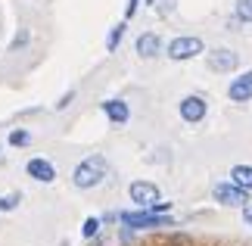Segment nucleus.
<instances>
[{
	"label": "nucleus",
	"mask_w": 252,
	"mask_h": 246,
	"mask_svg": "<svg viewBox=\"0 0 252 246\" xmlns=\"http://www.w3.org/2000/svg\"><path fill=\"white\" fill-rule=\"evenodd\" d=\"M103 178H106V159L103 156H87L72 172V184L78 187V190H91V187H96Z\"/></svg>",
	"instance_id": "obj_1"
},
{
	"label": "nucleus",
	"mask_w": 252,
	"mask_h": 246,
	"mask_svg": "<svg viewBox=\"0 0 252 246\" xmlns=\"http://www.w3.org/2000/svg\"><path fill=\"white\" fill-rule=\"evenodd\" d=\"M199 53H206V44H202V37H193V35L174 37L168 44V60H174V63L193 60V56H199Z\"/></svg>",
	"instance_id": "obj_2"
},
{
	"label": "nucleus",
	"mask_w": 252,
	"mask_h": 246,
	"mask_svg": "<svg viewBox=\"0 0 252 246\" xmlns=\"http://www.w3.org/2000/svg\"><path fill=\"white\" fill-rule=\"evenodd\" d=\"M122 224L125 228H165V224L171 228V218L168 215L143 209V212H122Z\"/></svg>",
	"instance_id": "obj_3"
},
{
	"label": "nucleus",
	"mask_w": 252,
	"mask_h": 246,
	"mask_svg": "<svg viewBox=\"0 0 252 246\" xmlns=\"http://www.w3.org/2000/svg\"><path fill=\"white\" fill-rule=\"evenodd\" d=\"M212 196L221 203V206H237V209H243V206H249V190H243V187H237L234 181L227 184H215V190H212Z\"/></svg>",
	"instance_id": "obj_4"
},
{
	"label": "nucleus",
	"mask_w": 252,
	"mask_h": 246,
	"mask_svg": "<svg viewBox=\"0 0 252 246\" xmlns=\"http://www.w3.org/2000/svg\"><path fill=\"white\" fill-rule=\"evenodd\" d=\"M206 66L212 69V72L224 75V72H234V69L240 66V56L234 50H227V47H218V50H209L206 53Z\"/></svg>",
	"instance_id": "obj_5"
},
{
	"label": "nucleus",
	"mask_w": 252,
	"mask_h": 246,
	"mask_svg": "<svg viewBox=\"0 0 252 246\" xmlns=\"http://www.w3.org/2000/svg\"><path fill=\"white\" fill-rule=\"evenodd\" d=\"M178 112H181V119H184V122L196 125V122H202V119H206V112H209V103L202 100L199 94H190V97H184V100H181Z\"/></svg>",
	"instance_id": "obj_6"
},
{
	"label": "nucleus",
	"mask_w": 252,
	"mask_h": 246,
	"mask_svg": "<svg viewBox=\"0 0 252 246\" xmlns=\"http://www.w3.org/2000/svg\"><path fill=\"white\" fill-rule=\"evenodd\" d=\"M128 193H131V203H137L140 209H150L153 203H159V200H162L159 187H156V184H150V181H134V184L128 187Z\"/></svg>",
	"instance_id": "obj_7"
},
{
	"label": "nucleus",
	"mask_w": 252,
	"mask_h": 246,
	"mask_svg": "<svg viewBox=\"0 0 252 246\" xmlns=\"http://www.w3.org/2000/svg\"><path fill=\"white\" fill-rule=\"evenodd\" d=\"M227 97H230L234 103H246V100H252V69H249V72H243L240 78H234V81H230Z\"/></svg>",
	"instance_id": "obj_8"
},
{
	"label": "nucleus",
	"mask_w": 252,
	"mask_h": 246,
	"mask_svg": "<svg viewBox=\"0 0 252 246\" xmlns=\"http://www.w3.org/2000/svg\"><path fill=\"white\" fill-rule=\"evenodd\" d=\"M159 53H162V37L156 32H143L137 37V56H143V60H156Z\"/></svg>",
	"instance_id": "obj_9"
},
{
	"label": "nucleus",
	"mask_w": 252,
	"mask_h": 246,
	"mask_svg": "<svg viewBox=\"0 0 252 246\" xmlns=\"http://www.w3.org/2000/svg\"><path fill=\"white\" fill-rule=\"evenodd\" d=\"M25 172L32 175L34 181H41V184H50V181H56V169H53V162H47V159H28Z\"/></svg>",
	"instance_id": "obj_10"
},
{
	"label": "nucleus",
	"mask_w": 252,
	"mask_h": 246,
	"mask_svg": "<svg viewBox=\"0 0 252 246\" xmlns=\"http://www.w3.org/2000/svg\"><path fill=\"white\" fill-rule=\"evenodd\" d=\"M103 112H106V119H109L112 125H125L131 119V109H128V103L125 100H106L103 103Z\"/></svg>",
	"instance_id": "obj_11"
},
{
	"label": "nucleus",
	"mask_w": 252,
	"mask_h": 246,
	"mask_svg": "<svg viewBox=\"0 0 252 246\" xmlns=\"http://www.w3.org/2000/svg\"><path fill=\"white\" fill-rule=\"evenodd\" d=\"M230 181L243 190H252V165H234L230 169Z\"/></svg>",
	"instance_id": "obj_12"
},
{
	"label": "nucleus",
	"mask_w": 252,
	"mask_h": 246,
	"mask_svg": "<svg viewBox=\"0 0 252 246\" xmlns=\"http://www.w3.org/2000/svg\"><path fill=\"white\" fill-rule=\"evenodd\" d=\"M125 28H128V25L119 22V25H115L112 32H109V37H106V50H109V53L119 50V44H122V37H125Z\"/></svg>",
	"instance_id": "obj_13"
},
{
	"label": "nucleus",
	"mask_w": 252,
	"mask_h": 246,
	"mask_svg": "<svg viewBox=\"0 0 252 246\" xmlns=\"http://www.w3.org/2000/svg\"><path fill=\"white\" fill-rule=\"evenodd\" d=\"M28 143H32V131H25V128H16L9 134V146H28Z\"/></svg>",
	"instance_id": "obj_14"
},
{
	"label": "nucleus",
	"mask_w": 252,
	"mask_h": 246,
	"mask_svg": "<svg viewBox=\"0 0 252 246\" xmlns=\"http://www.w3.org/2000/svg\"><path fill=\"white\" fill-rule=\"evenodd\" d=\"M237 19L240 22H252V0H237Z\"/></svg>",
	"instance_id": "obj_15"
},
{
	"label": "nucleus",
	"mask_w": 252,
	"mask_h": 246,
	"mask_svg": "<svg viewBox=\"0 0 252 246\" xmlns=\"http://www.w3.org/2000/svg\"><path fill=\"white\" fill-rule=\"evenodd\" d=\"M19 200H22V193H6V196H0V212H13Z\"/></svg>",
	"instance_id": "obj_16"
},
{
	"label": "nucleus",
	"mask_w": 252,
	"mask_h": 246,
	"mask_svg": "<svg viewBox=\"0 0 252 246\" xmlns=\"http://www.w3.org/2000/svg\"><path fill=\"white\" fill-rule=\"evenodd\" d=\"M100 224H103L100 218H87V221H84V228H81V234H84L87 240H94V237H96V231H100Z\"/></svg>",
	"instance_id": "obj_17"
},
{
	"label": "nucleus",
	"mask_w": 252,
	"mask_h": 246,
	"mask_svg": "<svg viewBox=\"0 0 252 246\" xmlns=\"http://www.w3.org/2000/svg\"><path fill=\"white\" fill-rule=\"evenodd\" d=\"M153 3V9L156 13H162V16H171L174 13V0H150Z\"/></svg>",
	"instance_id": "obj_18"
},
{
	"label": "nucleus",
	"mask_w": 252,
	"mask_h": 246,
	"mask_svg": "<svg viewBox=\"0 0 252 246\" xmlns=\"http://www.w3.org/2000/svg\"><path fill=\"white\" fill-rule=\"evenodd\" d=\"M137 6H140V0H128V6H125V19H134Z\"/></svg>",
	"instance_id": "obj_19"
},
{
	"label": "nucleus",
	"mask_w": 252,
	"mask_h": 246,
	"mask_svg": "<svg viewBox=\"0 0 252 246\" xmlns=\"http://www.w3.org/2000/svg\"><path fill=\"white\" fill-rule=\"evenodd\" d=\"M72 100H75V91H69V94H65V97H63V100H60V103H56V109H65V106H69Z\"/></svg>",
	"instance_id": "obj_20"
},
{
	"label": "nucleus",
	"mask_w": 252,
	"mask_h": 246,
	"mask_svg": "<svg viewBox=\"0 0 252 246\" xmlns=\"http://www.w3.org/2000/svg\"><path fill=\"white\" fill-rule=\"evenodd\" d=\"M243 218H246V224H252V206H243Z\"/></svg>",
	"instance_id": "obj_21"
},
{
	"label": "nucleus",
	"mask_w": 252,
	"mask_h": 246,
	"mask_svg": "<svg viewBox=\"0 0 252 246\" xmlns=\"http://www.w3.org/2000/svg\"><path fill=\"white\" fill-rule=\"evenodd\" d=\"M25 41H28V32H22V35H19V37H16V44H13V47H22Z\"/></svg>",
	"instance_id": "obj_22"
}]
</instances>
